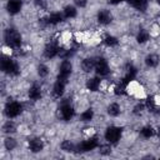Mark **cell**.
<instances>
[{"mask_svg":"<svg viewBox=\"0 0 160 160\" xmlns=\"http://www.w3.org/2000/svg\"><path fill=\"white\" fill-rule=\"evenodd\" d=\"M16 146H18V141L12 138V136H8L5 140H4V148L8 150V151H12L14 149H16Z\"/></svg>","mask_w":160,"mask_h":160,"instance_id":"f1b7e54d","label":"cell"},{"mask_svg":"<svg viewBox=\"0 0 160 160\" xmlns=\"http://www.w3.org/2000/svg\"><path fill=\"white\" fill-rule=\"evenodd\" d=\"M44 140L39 136H35V138H30L29 141H28V148L31 152L36 154V152H40L44 150Z\"/></svg>","mask_w":160,"mask_h":160,"instance_id":"5bb4252c","label":"cell"},{"mask_svg":"<svg viewBox=\"0 0 160 160\" xmlns=\"http://www.w3.org/2000/svg\"><path fill=\"white\" fill-rule=\"evenodd\" d=\"M159 64H160V58H159L158 54L151 52V54L146 55V58H145V65L149 69H155V68L159 66Z\"/></svg>","mask_w":160,"mask_h":160,"instance_id":"ac0fdd59","label":"cell"},{"mask_svg":"<svg viewBox=\"0 0 160 160\" xmlns=\"http://www.w3.org/2000/svg\"><path fill=\"white\" fill-rule=\"evenodd\" d=\"M64 15H62V11H52L50 14H48L46 18L42 19V22L46 25V26H58L60 22H62L64 20Z\"/></svg>","mask_w":160,"mask_h":160,"instance_id":"30bf717a","label":"cell"},{"mask_svg":"<svg viewBox=\"0 0 160 160\" xmlns=\"http://www.w3.org/2000/svg\"><path fill=\"white\" fill-rule=\"evenodd\" d=\"M128 1L129 5L138 11H145L149 6V0H128Z\"/></svg>","mask_w":160,"mask_h":160,"instance_id":"ffe728a7","label":"cell"},{"mask_svg":"<svg viewBox=\"0 0 160 160\" xmlns=\"http://www.w3.org/2000/svg\"><path fill=\"white\" fill-rule=\"evenodd\" d=\"M24 110V105L21 101L19 100H9L6 104H5V108H4V114L8 119H16L18 116L21 115Z\"/></svg>","mask_w":160,"mask_h":160,"instance_id":"3957f363","label":"cell"},{"mask_svg":"<svg viewBox=\"0 0 160 160\" xmlns=\"http://www.w3.org/2000/svg\"><path fill=\"white\" fill-rule=\"evenodd\" d=\"M4 42L11 50H20L22 45L21 34L15 28H8L4 30Z\"/></svg>","mask_w":160,"mask_h":160,"instance_id":"6da1fadb","label":"cell"},{"mask_svg":"<svg viewBox=\"0 0 160 160\" xmlns=\"http://www.w3.org/2000/svg\"><path fill=\"white\" fill-rule=\"evenodd\" d=\"M96 21L101 26H106L112 21V12L108 9H100L96 12Z\"/></svg>","mask_w":160,"mask_h":160,"instance_id":"8fae6325","label":"cell"},{"mask_svg":"<svg viewBox=\"0 0 160 160\" xmlns=\"http://www.w3.org/2000/svg\"><path fill=\"white\" fill-rule=\"evenodd\" d=\"M74 4H75L76 8L84 9V8L88 5V0H74Z\"/></svg>","mask_w":160,"mask_h":160,"instance_id":"4dcf8cb0","label":"cell"},{"mask_svg":"<svg viewBox=\"0 0 160 160\" xmlns=\"http://www.w3.org/2000/svg\"><path fill=\"white\" fill-rule=\"evenodd\" d=\"M151 35H150V31L146 30V29H139L138 34H136V41L139 44H145L150 40Z\"/></svg>","mask_w":160,"mask_h":160,"instance_id":"603a6c76","label":"cell"},{"mask_svg":"<svg viewBox=\"0 0 160 160\" xmlns=\"http://www.w3.org/2000/svg\"><path fill=\"white\" fill-rule=\"evenodd\" d=\"M2 131L5 134H8V135H10V134H12V132L16 131V124L12 121V119L11 120L9 119L8 121H5V124L2 125Z\"/></svg>","mask_w":160,"mask_h":160,"instance_id":"83f0119b","label":"cell"},{"mask_svg":"<svg viewBox=\"0 0 160 160\" xmlns=\"http://www.w3.org/2000/svg\"><path fill=\"white\" fill-rule=\"evenodd\" d=\"M155 130H156V136H158V138L160 139V125H159V126H158V128H156Z\"/></svg>","mask_w":160,"mask_h":160,"instance_id":"d6a6232c","label":"cell"},{"mask_svg":"<svg viewBox=\"0 0 160 160\" xmlns=\"http://www.w3.org/2000/svg\"><path fill=\"white\" fill-rule=\"evenodd\" d=\"M99 145H100V141H99V138L96 135L90 136V138H85V140L76 144L75 152H89V151L98 149Z\"/></svg>","mask_w":160,"mask_h":160,"instance_id":"277c9868","label":"cell"},{"mask_svg":"<svg viewBox=\"0 0 160 160\" xmlns=\"http://www.w3.org/2000/svg\"><path fill=\"white\" fill-rule=\"evenodd\" d=\"M95 61H96V58H94V56L84 58V59L81 60V64H80L82 72L89 74V72L94 71V69H95Z\"/></svg>","mask_w":160,"mask_h":160,"instance_id":"e0dca14e","label":"cell"},{"mask_svg":"<svg viewBox=\"0 0 160 160\" xmlns=\"http://www.w3.org/2000/svg\"><path fill=\"white\" fill-rule=\"evenodd\" d=\"M35 1H38V2H39V4H41V2H42V1H44V0H35Z\"/></svg>","mask_w":160,"mask_h":160,"instance_id":"836d02e7","label":"cell"},{"mask_svg":"<svg viewBox=\"0 0 160 160\" xmlns=\"http://www.w3.org/2000/svg\"><path fill=\"white\" fill-rule=\"evenodd\" d=\"M1 70L5 75L8 76H11V78H15L20 74V65L19 62L12 59L10 55H2V59H1Z\"/></svg>","mask_w":160,"mask_h":160,"instance_id":"7a4b0ae2","label":"cell"},{"mask_svg":"<svg viewBox=\"0 0 160 160\" xmlns=\"http://www.w3.org/2000/svg\"><path fill=\"white\" fill-rule=\"evenodd\" d=\"M75 111H76V108L70 102V100L62 101L61 105L59 106V116L64 121L72 120V118L75 116Z\"/></svg>","mask_w":160,"mask_h":160,"instance_id":"8992f818","label":"cell"},{"mask_svg":"<svg viewBox=\"0 0 160 160\" xmlns=\"http://www.w3.org/2000/svg\"><path fill=\"white\" fill-rule=\"evenodd\" d=\"M106 112H108V115L110 118H118L121 114V106H120V104L116 102V101L110 102L108 105V108H106Z\"/></svg>","mask_w":160,"mask_h":160,"instance_id":"d6986e66","label":"cell"},{"mask_svg":"<svg viewBox=\"0 0 160 160\" xmlns=\"http://www.w3.org/2000/svg\"><path fill=\"white\" fill-rule=\"evenodd\" d=\"M61 11H62L64 18L68 20H72L78 16V10H76V6H74V5H66V6H64V9Z\"/></svg>","mask_w":160,"mask_h":160,"instance_id":"44dd1931","label":"cell"},{"mask_svg":"<svg viewBox=\"0 0 160 160\" xmlns=\"http://www.w3.org/2000/svg\"><path fill=\"white\" fill-rule=\"evenodd\" d=\"M95 74L100 78L102 76H108L110 74V65H109V61L102 58V56H98L96 58V61H95V69H94Z\"/></svg>","mask_w":160,"mask_h":160,"instance_id":"9c48e42d","label":"cell"},{"mask_svg":"<svg viewBox=\"0 0 160 160\" xmlns=\"http://www.w3.org/2000/svg\"><path fill=\"white\" fill-rule=\"evenodd\" d=\"M28 98H29V100H31L34 102L41 100V98H42V88H41V85L38 84V82H34L28 90Z\"/></svg>","mask_w":160,"mask_h":160,"instance_id":"7c38bea8","label":"cell"},{"mask_svg":"<svg viewBox=\"0 0 160 160\" xmlns=\"http://www.w3.org/2000/svg\"><path fill=\"white\" fill-rule=\"evenodd\" d=\"M156 135V130L151 125H145L140 129V136L142 139H151Z\"/></svg>","mask_w":160,"mask_h":160,"instance_id":"7402d4cb","label":"cell"},{"mask_svg":"<svg viewBox=\"0 0 160 160\" xmlns=\"http://www.w3.org/2000/svg\"><path fill=\"white\" fill-rule=\"evenodd\" d=\"M101 79L100 76H91L89 79H86L85 81V88L86 90L91 91V92H95V91H100V88H101Z\"/></svg>","mask_w":160,"mask_h":160,"instance_id":"9a60e30c","label":"cell"},{"mask_svg":"<svg viewBox=\"0 0 160 160\" xmlns=\"http://www.w3.org/2000/svg\"><path fill=\"white\" fill-rule=\"evenodd\" d=\"M60 50H61V46H60V44L58 42V40L55 39V40H52V41L46 42V45L44 46L42 54H44V58L51 60V59L59 58Z\"/></svg>","mask_w":160,"mask_h":160,"instance_id":"52a82bcc","label":"cell"},{"mask_svg":"<svg viewBox=\"0 0 160 160\" xmlns=\"http://www.w3.org/2000/svg\"><path fill=\"white\" fill-rule=\"evenodd\" d=\"M36 74H38L39 78L45 79V78L49 76V74H50V69H49V66H48L46 64H42V62H41V64H39L38 68H36Z\"/></svg>","mask_w":160,"mask_h":160,"instance_id":"4316f807","label":"cell"},{"mask_svg":"<svg viewBox=\"0 0 160 160\" xmlns=\"http://www.w3.org/2000/svg\"><path fill=\"white\" fill-rule=\"evenodd\" d=\"M66 84L65 81L62 80H59L56 79L54 85H52V89H51V94H52V98L54 99H60L62 98V95L65 94V89H66Z\"/></svg>","mask_w":160,"mask_h":160,"instance_id":"4fadbf2b","label":"cell"},{"mask_svg":"<svg viewBox=\"0 0 160 160\" xmlns=\"http://www.w3.org/2000/svg\"><path fill=\"white\" fill-rule=\"evenodd\" d=\"M102 42L108 46V48H115V46H118L119 45V39L118 38H115L114 35H105L104 38H102Z\"/></svg>","mask_w":160,"mask_h":160,"instance_id":"484cf974","label":"cell"},{"mask_svg":"<svg viewBox=\"0 0 160 160\" xmlns=\"http://www.w3.org/2000/svg\"><path fill=\"white\" fill-rule=\"evenodd\" d=\"M122 1H125V0H108V2L110 5H118V4H121Z\"/></svg>","mask_w":160,"mask_h":160,"instance_id":"1f68e13d","label":"cell"},{"mask_svg":"<svg viewBox=\"0 0 160 160\" xmlns=\"http://www.w3.org/2000/svg\"><path fill=\"white\" fill-rule=\"evenodd\" d=\"M95 116V112L91 108H86L85 110H82L80 112V121L82 122H90Z\"/></svg>","mask_w":160,"mask_h":160,"instance_id":"cb8c5ba5","label":"cell"},{"mask_svg":"<svg viewBox=\"0 0 160 160\" xmlns=\"http://www.w3.org/2000/svg\"><path fill=\"white\" fill-rule=\"evenodd\" d=\"M98 150H99L100 155H110V152H111V144H109V142L100 144L98 146Z\"/></svg>","mask_w":160,"mask_h":160,"instance_id":"f546056e","label":"cell"},{"mask_svg":"<svg viewBox=\"0 0 160 160\" xmlns=\"http://www.w3.org/2000/svg\"><path fill=\"white\" fill-rule=\"evenodd\" d=\"M72 69H74V68H72V62L70 61V59L62 60L61 64H60V66H59L56 79L68 82L69 79H70V76H71V74H72Z\"/></svg>","mask_w":160,"mask_h":160,"instance_id":"ba28073f","label":"cell"},{"mask_svg":"<svg viewBox=\"0 0 160 160\" xmlns=\"http://www.w3.org/2000/svg\"><path fill=\"white\" fill-rule=\"evenodd\" d=\"M22 9V0H8L6 1V11L9 15H16Z\"/></svg>","mask_w":160,"mask_h":160,"instance_id":"2e32d148","label":"cell"},{"mask_svg":"<svg viewBox=\"0 0 160 160\" xmlns=\"http://www.w3.org/2000/svg\"><path fill=\"white\" fill-rule=\"evenodd\" d=\"M121 135H122V130H121L120 126H116V125H110L104 131L105 141L111 144V145L118 144L120 141V139H121Z\"/></svg>","mask_w":160,"mask_h":160,"instance_id":"5b68a950","label":"cell"},{"mask_svg":"<svg viewBox=\"0 0 160 160\" xmlns=\"http://www.w3.org/2000/svg\"><path fill=\"white\" fill-rule=\"evenodd\" d=\"M60 149L64 152H75L76 144H74L71 140H62L61 144H60Z\"/></svg>","mask_w":160,"mask_h":160,"instance_id":"d4e9b609","label":"cell"}]
</instances>
